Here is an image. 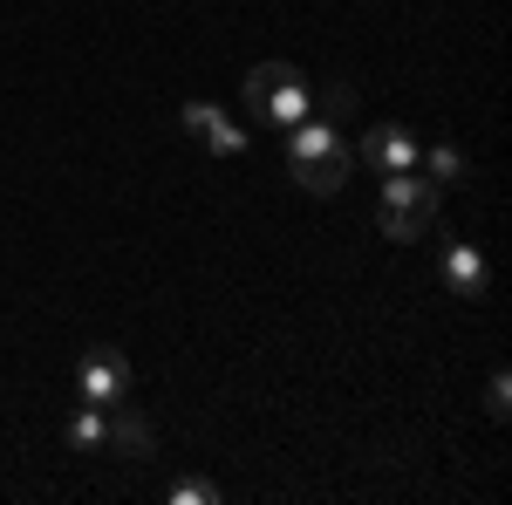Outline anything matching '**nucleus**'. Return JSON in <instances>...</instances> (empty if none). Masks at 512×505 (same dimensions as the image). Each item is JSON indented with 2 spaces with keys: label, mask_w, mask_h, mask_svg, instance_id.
Here are the masks:
<instances>
[{
  "label": "nucleus",
  "mask_w": 512,
  "mask_h": 505,
  "mask_svg": "<svg viewBox=\"0 0 512 505\" xmlns=\"http://www.w3.org/2000/svg\"><path fill=\"white\" fill-rule=\"evenodd\" d=\"M103 444H110V451H117V458H151V451H158V430L144 424V417H137V410H110V437H103Z\"/></svg>",
  "instance_id": "nucleus-7"
},
{
  "label": "nucleus",
  "mask_w": 512,
  "mask_h": 505,
  "mask_svg": "<svg viewBox=\"0 0 512 505\" xmlns=\"http://www.w3.org/2000/svg\"><path fill=\"white\" fill-rule=\"evenodd\" d=\"M308 76L294 69V62H253L246 69V110L267 123V130H287V123L308 117Z\"/></svg>",
  "instance_id": "nucleus-2"
},
{
  "label": "nucleus",
  "mask_w": 512,
  "mask_h": 505,
  "mask_svg": "<svg viewBox=\"0 0 512 505\" xmlns=\"http://www.w3.org/2000/svg\"><path fill=\"white\" fill-rule=\"evenodd\" d=\"M76 389H82V403L117 410L123 396H130V355H123V349H89L76 362Z\"/></svg>",
  "instance_id": "nucleus-3"
},
{
  "label": "nucleus",
  "mask_w": 512,
  "mask_h": 505,
  "mask_svg": "<svg viewBox=\"0 0 512 505\" xmlns=\"http://www.w3.org/2000/svg\"><path fill=\"white\" fill-rule=\"evenodd\" d=\"M103 437H110V410L103 403H82L76 417H69V444L76 451H103Z\"/></svg>",
  "instance_id": "nucleus-8"
},
{
  "label": "nucleus",
  "mask_w": 512,
  "mask_h": 505,
  "mask_svg": "<svg viewBox=\"0 0 512 505\" xmlns=\"http://www.w3.org/2000/svg\"><path fill=\"white\" fill-rule=\"evenodd\" d=\"M485 417H492V424L512 417V376L506 369H492V383H485Z\"/></svg>",
  "instance_id": "nucleus-10"
},
{
  "label": "nucleus",
  "mask_w": 512,
  "mask_h": 505,
  "mask_svg": "<svg viewBox=\"0 0 512 505\" xmlns=\"http://www.w3.org/2000/svg\"><path fill=\"white\" fill-rule=\"evenodd\" d=\"M424 178H431V185H465V178H472V164H465V151L437 144V151L424 157Z\"/></svg>",
  "instance_id": "nucleus-9"
},
{
  "label": "nucleus",
  "mask_w": 512,
  "mask_h": 505,
  "mask_svg": "<svg viewBox=\"0 0 512 505\" xmlns=\"http://www.w3.org/2000/svg\"><path fill=\"white\" fill-rule=\"evenodd\" d=\"M437 280H444V294H465V301H485V294H492V267H485V253H478L472 239H451V246H444Z\"/></svg>",
  "instance_id": "nucleus-5"
},
{
  "label": "nucleus",
  "mask_w": 512,
  "mask_h": 505,
  "mask_svg": "<svg viewBox=\"0 0 512 505\" xmlns=\"http://www.w3.org/2000/svg\"><path fill=\"white\" fill-rule=\"evenodd\" d=\"M219 123H226V110H219V103H185V130H192V137L219 130Z\"/></svg>",
  "instance_id": "nucleus-12"
},
{
  "label": "nucleus",
  "mask_w": 512,
  "mask_h": 505,
  "mask_svg": "<svg viewBox=\"0 0 512 505\" xmlns=\"http://www.w3.org/2000/svg\"><path fill=\"white\" fill-rule=\"evenodd\" d=\"M171 499H178V505H219V485H205V478H185V485H171Z\"/></svg>",
  "instance_id": "nucleus-14"
},
{
  "label": "nucleus",
  "mask_w": 512,
  "mask_h": 505,
  "mask_svg": "<svg viewBox=\"0 0 512 505\" xmlns=\"http://www.w3.org/2000/svg\"><path fill=\"white\" fill-rule=\"evenodd\" d=\"M321 110H328V123H342L355 110V89L349 82H328V89H321Z\"/></svg>",
  "instance_id": "nucleus-13"
},
{
  "label": "nucleus",
  "mask_w": 512,
  "mask_h": 505,
  "mask_svg": "<svg viewBox=\"0 0 512 505\" xmlns=\"http://www.w3.org/2000/svg\"><path fill=\"white\" fill-rule=\"evenodd\" d=\"M362 164H369L376 178H390V171H410V164H417V137H410L403 123H376V130L362 137Z\"/></svg>",
  "instance_id": "nucleus-6"
},
{
  "label": "nucleus",
  "mask_w": 512,
  "mask_h": 505,
  "mask_svg": "<svg viewBox=\"0 0 512 505\" xmlns=\"http://www.w3.org/2000/svg\"><path fill=\"white\" fill-rule=\"evenodd\" d=\"M287 164H294V185H301V192H315V198H335L355 178V151L342 144V137H335V144H321V151L287 157Z\"/></svg>",
  "instance_id": "nucleus-4"
},
{
  "label": "nucleus",
  "mask_w": 512,
  "mask_h": 505,
  "mask_svg": "<svg viewBox=\"0 0 512 505\" xmlns=\"http://www.w3.org/2000/svg\"><path fill=\"white\" fill-rule=\"evenodd\" d=\"M437 205H444V185H431V178L410 164V171H390V178H383L376 226H383V239H424L437 226Z\"/></svg>",
  "instance_id": "nucleus-1"
},
{
  "label": "nucleus",
  "mask_w": 512,
  "mask_h": 505,
  "mask_svg": "<svg viewBox=\"0 0 512 505\" xmlns=\"http://www.w3.org/2000/svg\"><path fill=\"white\" fill-rule=\"evenodd\" d=\"M205 144H212V151H219V157H239V151H246V130H239V123L226 117V123H219V130H205Z\"/></svg>",
  "instance_id": "nucleus-11"
}]
</instances>
